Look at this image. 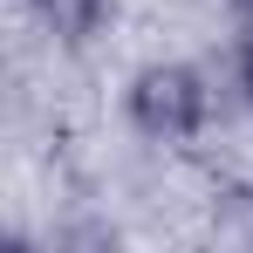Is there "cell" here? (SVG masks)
I'll return each mask as SVG.
<instances>
[{"mask_svg":"<svg viewBox=\"0 0 253 253\" xmlns=\"http://www.w3.org/2000/svg\"><path fill=\"white\" fill-rule=\"evenodd\" d=\"M226 7H240V0H226Z\"/></svg>","mask_w":253,"mask_h":253,"instance_id":"cell-5","label":"cell"},{"mask_svg":"<svg viewBox=\"0 0 253 253\" xmlns=\"http://www.w3.org/2000/svg\"><path fill=\"white\" fill-rule=\"evenodd\" d=\"M124 124L151 151H185L212 124V76L185 55H151L124 76Z\"/></svg>","mask_w":253,"mask_h":253,"instance_id":"cell-1","label":"cell"},{"mask_svg":"<svg viewBox=\"0 0 253 253\" xmlns=\"http://www.w3.org/2000/svg\"><path fill=\"white\" fill-rule=\"evenodd\" d=\"M233 69H240V103L253 110V35H240V42H233Z\"/></svg>","mask_w":253,"mask_h":253,"instance_id":"cell-4","label":"cell"},{"mask_svg":"<svg viewBox=\"0 0 253 253\" xmlns=\"http://www.w3.org/2000/svg\"><path fill=\"white\" fill-rule=\"evenodd\" d=\"M124 240L117 233V219L110 212H76V219H55V233H48V247H62V253H110Z\"/></svg>","mask_w":253,"mask_h":253,"instance_id":"cell-3","label":"cell"},{"mask_svg":"<svg viewBox=\"0 0 253 253\" xmlns=\"http://www.w3.org/2000/svg\"><path fill=\"white\" fill-rule=\"evenodd\" d=\"M21 7L35 14V28L62 55H83V48H96L117 28V0H21Z\"/></svg>","mask_w":253,"mask_h":253,"instance_id":"cell-2","label":"cell"}]
</instances>
